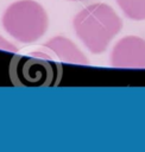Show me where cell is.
I'll return each instance as SVG.
<instances>
[{
  "label": "cell",
  "mask_w": 145,
  "mask_h": 152,
  "mask_svg": "<svg viewBox=\"0 0 145 152\" xmlns=\"http://www.w3.org/2000/svg\"><path fill=\"white\" fill-rule=\"evenodd\" d=\"M72 25L84 46L92 53H101L120 32L122 21L109 5L92 4L75 15Z\"/></svg>",
  "instance_id": "cell-1"
},
{
  "label": "cell",
  "mask_w": 145,
  "mask_h": 152,
  "mask_svg": "<svg viewBox=\"0 0 145 152\" xmlns=\"http://www.w3.org/2000/svg\"><path fill=\"white\" fill-rule=\"evenodd\" d=\"M49 25L44 7L34 0H19L10 5L2 15L6 32L21 43L38 40Z\"/></svg>",
  "instance_id": "cell-2"
},
{
  "label": "cell",
  "mask_w": 145,
  "mask_h": 152,
  "mask_svg": "<svg viewBox=\"0 0 145 152\" xmlns=\"http://www.w3.org/2000/svg\"><path fill=\"white\" fill-rule=\"evenodd\" d=\"M56 65L42 59L17 57L11 62V80L15 84H49Z\"/></svg>",
  "instance_id": "cell-3"
},
{
  "label": "cell",
  "mask_w": 145,
  "mask_h": 152,
  "mask_svg": "<svg viewBox=\"0 0 145 152\" xmlns=\"http://www.w3.org/2000/svg\"><path fill=\"white\" fill-rule=\"evenodd\" d=\"M111 64L115 68H145V39L137 36L121 38L113 48Z\"/></svg>",
  "instance_id": "cell-4"
},
{
  "label": "cell",
  "mask_w": 145,
  "mask_h": 152,
  "mask_svg": "<svg viewBox=\"0 0 145 152\" xmlns=\"http://www.w3.org/2000/svg\"><path fill=\"white\" fill-rule=\"evenodd\" d=\"M40 51L30 52L31 57L37 58H55L65 63H74V64H88V59L84 53L68 38L58 36L53 37L51 40L46 42L42 46Z\"/></svg>",
  "instance_id": "cell-5"
},
{
  "label": "cell",
  "mask_w": 145,
  "mask_h": 152,
  "mask_svg": "<svg viewBox=\"0 0 145 152\" xmlns=\"http://www.w3.org/2000/svg\"><path fill=\"white\" fill-rule=\"evenodd\" d=\"M126 17L133 20H145V0H116Z\"/></svg>",
  "instance_id": "cell-6"
},
{
  "label": "cell",
  "mask_w": 145,
  "mask_h": 152,
  "mask_svg": "<svg viewBox=\"0 0 145 152\" xmlns=\"http://www.w3.org/2000/svg\"><path fill=\"white\" fill-rule=\"evenodd\" d=\"M0 49H1V50H6V51H10V52H17V51H18V49H17V46H15L14 44L7 42V40H6L4 37H1V36H0Z\"/></svg>",
  "instance_id": "cell-7"
},
{
  "label": "cell",
  "mask_w": 145,
  "mask_h": 152,
  "mask_svg": "<svg viewBox=\"0 0 145 152\" xmlns=\"http://www.w3.org/2000/svg\"><path fill=\"white\" fill-rule=\"evenodd\" d=\"M69 1H78V0H69Z\"/></svg>",
  "instance_id": "cell-8"
}]
</instances>
